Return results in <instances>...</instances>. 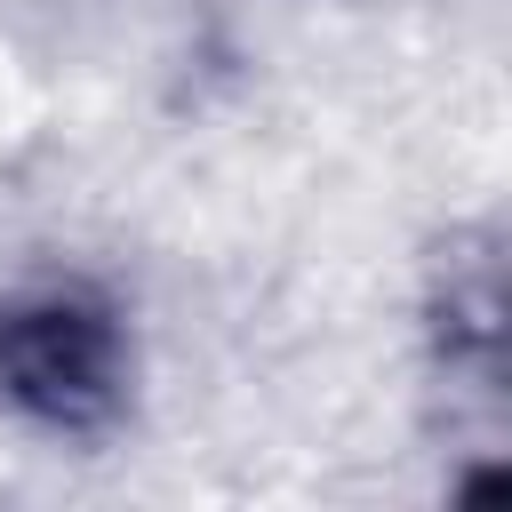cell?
Wrapping results in <instances>:
<instances>
[{
	"label": "cell",
	"mask_w": 512,
	"mask_h": 512,
	"mask_svg": "<svg viewBox=\"0 0 512 512\" xmlns=\"http://www.w3.org/2000/svg\"><path fill=\"white\" fill-rule=\"evenodd\" d=\"M128 328L104 296L88 288H24L0 304V400L56 432V440H88L104 424H120L128 408Z\"/></svg>",
	"instance_id": "6da1fadb"
}]
</instances>
